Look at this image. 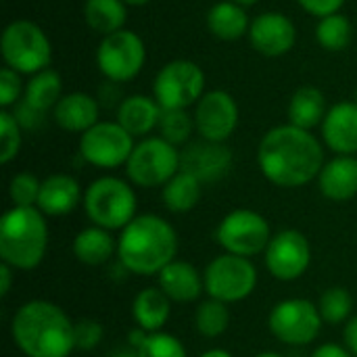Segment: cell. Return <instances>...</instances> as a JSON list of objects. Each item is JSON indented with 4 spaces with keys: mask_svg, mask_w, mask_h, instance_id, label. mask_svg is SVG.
<instances>
[{
    "mask_svg": "<svg viewBox=\"0 0 357 357\" xmlns=\"http://www.w3.org/2000/svg\"><path fill=\"white\" fill-rule=\"evenodd\" d=\"M157 130H159L157 136H161L163 140H167L169 144H174L178 149H184L190 142L192 134H197L195 117H192V113H188V109L163 111Z\"/></svg>",
    "mask_w": 357,
    "mask_h": 357,
    "instance_id": "33",
    "label": "cell"
},
{
    "mask_svg": "<svg viewBox=\"0 0 357 357\" xmlns=\"http://www.w3.org/2000/svg\"><path fill=\"white\" fill-rule=\"evenodd\" d=\"M255 357H282L280 354H274V351H264V354H257Z\"/></svg>",
    "mask_w": 357,
    "mask_h": 357,
    "instance_id": "50",
    "label": "cell"
},
{
    "mask_svg": "<svg viewBox=\"0 0 357 357\" xmlns=\"http://www.w3.org/2000/svg\"><path fill=\"white\" fill-rule=\"evenodd\" d=\"M172 314V301L159 287L142 289L132 301V318L149 335L161 333Z\"/></svg>",
    "mask_w": 357,
    "mask_h": 357,
    "instance_id": "25",
    "label": "cell"
},
{
    "mask_svg": "<svg viewBox=\"0 0 357 357\" xmlns=\"http://www.w3.org/2000/svg\"><path fill=\"white\" fill-rule=\"evenodd\" d=\"M128 6H144V4H149L151 0H123Z\"/></svg>",
    "mask_w": 357,
    "mask_h": 357,
    "instance_id": "49",
    "label": "cell"
},
{
    "mask_svg": "<svg viewBox=\"0 0 357 357\" xmlns=\"http://www.w3.org/2000/svg\"><path fill=\"white\" fill-rule=\"evenodd\" d=\"M163 109L149 94H128L115 109V121L134 138H146L157 130Z\"/></svg>",
    "mask_w": 357,
    "mask_h": 357,
    "instance_id": "21",
    "label": "cell"
},
{
    "mask_svg": "<svg viewBox=\"0 0 357 357\" xmlns=\"http://www.w3.org/2000/svg\"><path fill=\"white\" fill-rule=\"evenodd\" d=\"M354 100H356V102H357V88H356V94H354Z\"/></svg>",
    "mask_w": 357,
    "mask_h": 357,
    "instance_id": "51",
    "label": "cell"
},
{
    "mask_svg": "<svg viewBox=\"0 0 357 357\" xmlns=\"http://www.w3.org/2000/svg\"><path fill=\"white\" fill-rule=\"evenodd\" d=\"M100 102L88 92H67L52 109L54 123L69 134H84L100 121Z\"/></svg>",
    "mask_w": 357,
    "mask_h": 357,
    "instance_id": "19",
    "label": "cell"
},
{
    "mask_svg": "<svg viewBox=\"0 0 357 357\" xmlns=\"http://www.w3.org/2000/svg\"><path fill=\"white\" fill-rule=\"evenodd\" d=\"M84 211L92 226L105 230H123L138 211V197L130 180L100 176L84 190Z\"/></svg>",
    "mask_w": 357,
    "mask_h": 357,
    "instance_id": "5",
    "label": "cell"
},
{
    "mask_svg": "<svg viewBox=\"0 0 357 357\" xmlns=\"http://www.w3.org/2000/svg\"><path fill=\"white\" fill-rule=\"evenodd\" d=\"M205 71L190 59L165 63L153 79V96L163 111L195 107L205 90Z\"/></svg>",
    "mask_w": 357,
    "mask_h": 357,
    "instance_id": "8",
    "label": "cell"
},
{
    "mask_svg": "<svg viewBox=\"0 0 357 357\" xmlns=\"http://www.w3.org/2000/svg\"><path fill=\"white\" fill-rule=\"evenodd\" d=\"M13 268L6 264H0V297H6L10 293V284H13Z\"/></svg>",
    "mask_w": 357,
    "mask_h": 357,
    "instance_id": "45",
    "label": "cell"
},
{
    "mask_svg": "<svg viewBox=\"0 0 357 357\" xmlns=\"http://www.w3.org/2000/svg\"><path fill=\"white\" fill-rule=\"evenodd\" d=\"M249 42L255 52L278 59L289 54L297 44V27L291 17L280 10H266L251 19Z\"/></svg>",
    "mask_w": 357,
    "mask_h": 357,
    "instance_id": "16",
    "label": "cell"
},
{
    "mask_svg": "<svg viewBox=\"0 0 357 357\" xmlns=\"http://www.w3.org/2000/svg\"><path fill=\"white\" fill-rule=\"evenodd\" d=\"M8 111H10V109H8ZM13 115H15V119L19 121V126H21L23 130H40V128L44 126V121H46V113L33 109V107L27 105L25 100L17 102V105L13 107Z\"/></svg>",
    "mask_w": 357,
    "mask_h": 357,
    "instance_id": "40",
    "label": "cell"
},
{
    "mask_svg": "<svg viewBox=\"0 0 357 357\" xmlns=\"http://www.w3.org/2000/svg\"><path fill=\"white\" fill-rule=\"evenodd\" d=\"M205 293L222 303H238L253 295L257 287V268L249 257L222 253L213 257L203 272Z\"/></svg>",
    "mask_w": 357,
    "mask_h": 357,
    "instance_id": "9",
    "label": "cell"
},
{
    "mask_svg": "<svg viewBox=\"0 0 357 357\" xmlns=\"http://www.w3.org/2000/svg\"><path fill=\"white\" fill-rule=\"evenodd\" d=\"M312 357H354V354L345 347V345H337V343H322L314 349Z\"/></svg>",
    "mask_w": 357,
    "mask_h": 357,
    "instance_id": "43",
    "label": "cell"
},
{
    "mask_svg": "<svg viewBox=\"0 0 357 357\" xmlns=\"http://www.w3.org/2000/svg\"><path fill=\"white\" fill-rule=\"evenodd\" d=\"M42 180L29 172H19L8 182V199L13 207H38Z\"/></svg>",
    "mask_w": 357,
    "mask_h": 357,
    "instance_id": "36",
    "label": "cell"
},
{
    "mask_svg": "<svg viewBox=\"0 0 357 357\" xmlns=\"http://www.w3.org/2000/svg\"><path fill=\"white\" fill-rule=\"evenodd\" d=\"M126 96L121 94V84L117 82H111V79H105V84L98 88L96 92V100L100 102V107L105 109H117L121 105Z\"/></svg>",
    "mask_w": 357,
    "mask_h": 357,
    "instance_id": "42",
    "label": "cell"
},
{
    "mask_svg": "<svg viewBox=\"0 0 357 357\" xmlns=\"http://www.w3.org/2000/svg\"><path fill=\"white\" fill-rule=\"evenodd\" d=\"M63 94V77L59 75V71L48 67L44 71L29 75V79L25 82L23 100L42 113H52Z\"/></svg>",
    "mask_w": 357,
    "mask_h": 357,
    "instance_id": "29",
    "label": "cell"
},
{
    "mask_svg": "<svg viewBox=\"0 0 357 357\" xmlns=\"http://www.w3.org/2000/svg\"><path fill=\"white\" fill-rule=\"evenodd\" d=\"M205 23L213 38L224 42H234L249 36L251 17L247 15L245 6L230 0H220L207 10Z\"/></svg>",
    "mask_w": 357,
    "mask_h": 357,
    "instance_id": "24",
    "label": "cell"
},
{
    "mask_svg": "<svg viewBox=\"0 0 357 357\" xmlns=\"http://www.w3.org/2000/svg\"><path fill=\"white\" fill-rule=\"evenodd\" d=\"M159 289L169 297L174 303H192L205 293L203 274L188 261L174 259L169 266H165L159 274Z\"/></svg>",
    "mask_w": 357,
    "mask_h": 357,
    "instance_id": "23",
    "label": "cell"
},
{
    "mask_svg": "<svg viewBox=\"0 0 357 357\" xmlns=\"http://www.w3.org/2000/svg\"><path fill=\"white\" fill-rule=\"evenodd\" d=\"M199 138L211 142H228L238 128V102L228 90H207L192 111Z\"/></svg>",
    "mask_w": 357,
    "mask_h": 357,
    "instance_id": "14",
    "label": "cell"
},
{
    "mask_svg": "<svg viewBox=\"0 0 357 357\" xmlns=\"http://www.w3.org/2000/svg\"><path fill=\"white\" fill-rule=\"evenodd\" d=\"M73 320L52 301H25L10 320V337L25 357H69L75 351Z\"/></svg>",
    "mask_w": 357,
    "mask_h": 357,
    "instance_id": "2",
    "label": "cell"
},
{
    "mask_svg": "<svg viewBox=\"0 0 357 357\" xmlns=\"http://www.w3.org/2000/svg\"><path fill=\"white\" fill-rule=\"evenodd\" d=\"M0 54L4 67H10L21 75H33L50 67L52 42L38 23L15 19L2 29Z\"/></svg>",
    "mask_w": 357,
    "mask_h": 357,
    "instance_id": "6",
    "label": "cell"
},
{
    "mask_svg": "<svg viewBox=\"0 0 357 357\" xmlns=\"http://www.w3.org/2000/svg\"><path fill=\"white\" fill-rule=\"evenodd\" d=\"M328 113L326 96L316 86H301L293 92L289 100V123L314 132L322 126Z\"/></svg>",
    "mask_w": 357,
    "mask_h": 357,
    "instance_id": "26",
    "label": "cell"
},
{
    "mask_svg": "<svg viewBox=\"0 0 357 357\" xmlns=\"http://www.w3.org/2000/svg\"><path fill=\"white\" fill-rule=\"evenodd\" d=\"M23 144V128L15 119L13 111H0V163L8 165L21 151Z\"/></svg>",
    "mask_w": 357,
    "mask_h": 357,
    "instance_id": "35",
    "label": "cell"
},
{
    "mask_svg": "<svg viewBox=\"0 0 357 357\" xmlns=\"http://www.w3.org/2000/svg\"><path fill=\"white\" fill-rule=\"evenodd\" d=\"M322 316L314 301L310 299H282L278 301L270 316H268V328L270 333L284 345L301 347L310 345L318 339L322 331Z\"/></svg>",
    "mask_w": 357,
    "mask_h": 357,
    "instance_id": "12",
    "label": "cell"
},
{
    "mask_svg": "<svg viewBox=\"0 0 357 357\" xmlns=\"http://www.w3.org/2000/svg\"><path fill=\"white\" fill-rule=\"evenodd\" d=\"M307 15L316 17V19H322V17H328V15H335V13H341L345 0H295Z\"/></svg>",
    "mask_w": 357,
    "mask_h": 357,
    "instance_id": "41",
    "label": "cell"
},
{
    "mask_svg": "<svg viewBox=\"0 0 357 357\" xmlns=\"http://www.w3.org/2000/svg\"><path fill=\"white\" fill-rule=\"evenodd\" d=\"M84 201V192L79 182L69 174H50L42 180L38 209L44 215L61 218L71 211Z\"/></svg>",
    "mask_w": 357,
    "mask_h": 357,
    "instance_id": "22",
    "label": "cell"
},
{
    "mask_svg": "<svg viewBox=\"0 0 357 357\" xmlns=\"http://www.w3.org/2000/svg\"><path fill=\"white\" fill-rule=\"evenodd\" d=\"M322 142L335 155H357V102L341 100L328 107L320 126Z\"/></svg>",
    "mask_w": 357,
    "mask_h": 357,
    "instance_id": "18",
    "label": "cell"
},
{
    "mask_svg": "<svg viewBox=\"0 0 357 357\" xmlns=\"http://www.w3.org/2000/svg\"><path fill=\"white\" fill-rule=\"evenodd\" d=\"M201 357H232V354L226 349H209V351L201 354Z\"/></svg>",
    "mask_w": 357,
    "mask_h": 357,
    "instance_id": "46",
    "label": "cell"
},
{
    "mask_svg": "<svg viewBox=\"0 0 357 357\" xmlns=\"http://www.w3.org/2000/svg\"><path fill=\"white\" fill-rule=\"evenodd\" d=\"M203 195V184L188 172L180 169L163 188L161 201L172 213H188L192 211Z\"/></svg>",
    "mask_w": 357,
    "mask_h": 357,
    "instance_id": "30",
    "label": "cell"
},
{
    "mask_svg": "<svg viewBox=\"0 0 357 357\" xmlns=\"http://www.w3.org/2000/svg\"><path fill=\"white\" fill-rule=\"evenodd\" d=\"M316 40H318V44L324 50L341 52L354 40V23L343 13H335V15L322 17L316 23Z\"/></svg>",
    "mask_w": 357,
    "mask_h": 357,
    "instance_id": "31",
    "label": "cell"
},
{
    "mask_svg": "<svg viewBox=\"0 0 357 357\" xmlns=\"http://www.w3.org/2000/svg\"><path fill=\"white\" fill-rule=\"evenodd\" d=\"M320 192L335 203H345L357 197V157L335 155L328 159L318 176Z\"/></svg>",
    "mask_w": 357,
    "mask_h": 357,
    "instance_id": "20",
    "label": "cell"
},
{
    "mask_svg": "<svg viewBox=\"0 0 357 357\" xmlns=\"http://www.w3.org/2000/svg\"><path fill=\"white\" fill-rule=\"evenodd\" d=\"M324 146L310 130L280 123L268 130L257 146L261 176L280 188H301L318 180L324 167Z\"/></svg>",
    "mask_w": 357,
    "mask_h": 357,
    "instance_id": "1",
    "label": "cell"
},
{
    "mask_svg": "<svg viewBox=\"0 0 357 357\" xmlns=\"http://www.w3.org/2000/svg\"><path fill=\"white\" fill-rule=\"evenodd\" d=\"M178 255V234L174 226L157 215H136L117 238L119 266L136 276H157Z\"/></svg>",
    "mask_w": 357,
    "mask_h": 357,
    "instance_id": "3",
    "label": "cell"
},
{
    "mask_svg": "<svg viewBox=\"0 0 357 357\" xmlns=\"http://www.w3.org/2000/svg\"><path fill=\"white\" fill-rule=\"evenodd\" d=\"M84 21L100 38L126 27L128 4L123 0H84Z\"/></svg>",
    "mask_w": 357,
    "mask_h": 357,
    "instance_id": "28",
    "label": "cell"
},
{
    "mask_svg": "<svg viewBox=\"0 0 357 357\" xmlns=\"http://www.w3.org/2000/svg\"><path fill=\"white\" fill-rule=\"evenodd\" d=\"M318 310L320 316L324 320V324H345L351 318V310H354V299L349 295L347 289L343 287H331L322 293L320 301H318Z\"/></svg>",
    "mask_w": 357,
    "mask_h": 357,
    "instance_id": "34",
    "label": "cell"
},
{
    "mask_svg": "<svg viewBox=\"0 0 357 357\" xmlns=\"http://www.w3.org/2000/svg\"><path fill=\"white\" fill-rule=\"evenodd\" d=\"M230 310L228 303H222L218 299H207L199 303L195 310V328L205 339H218L222 337L230 326Z\"/></svg>",
    "mask_w": 357,
    "mask_h": 357,
    "instance_id": "32",
    "label": "cell"
},
{
    "mask_svg": "<svg viewBox=\"0 0 357 357\" xmlns=\"http://www.w3.org/2000/svg\"><path fill=\"white\" fill-rule=\"evenodd\" d=\"M264 264L272 278L280 282L301 278L312 264V247L307 236L293 228L276 232L264 253Z\"/></svg>",
    "mask_w": 357,
    "mask_h": 357,
    "instance_id": "15",
    "label": "cell"
},
{
    "mask_svg": "<svg viewBox=\"0 0 357 357\" xmlns=\"http://www.w3.org/2000/svg\"><path fill=\"white\" fill-rule=\"evenodd\" d=\"M138 357H188L182 341L169 333H153L146 337Z\"/></svg>",
    "mask_w": 357,
    "mask_h": 357,
    "instance_id": "37",
    "label": "cell"
},
{
    "mask_svg": "<svg viewBox=\"0 0 357 357\" xmlns=\"http://www.w3.org/2000/svg\"><path fill=\"white\" fill-rule=\"evenodd\" d=\"M109 357H138V351H136V349H132V347H128V349H119V351L111 354Z\"/></svg>",
    "mask_w": 357,
    "mask_h": 357,
    "instance_id": "47",
    "label": "cell"
},
{
    "mask_svg": "<svg viewBox=\"0 0 357 357\" xmlns=\"http://www.w3.org/2000/svg\"><path fill=\"white\" fill-rule=\"evenodd\" d=\"M272 236L274 234L268 220L247 207L226 213L215 228V241L224 249V253L249 259L255 255H264Z\"/></svg>",
    "mask_w": 357,
    "mask_h": 357,
    "instance_id": "11",
    "label": "cell"
},
{
    "mask_svg": "<svg viewBox=\"0 0 357 357\" xmlns=\"http://www.w3.org/2000/svg\"><path fill=\"white\" fill-rule=\"evenodd\" d=\"M48 251V224L38 207H10L0 220V259L15 272L36 270Z\"/></svg>",
    "mask_w": 357,
    "mask_h": 357,
    "instance_id": "4",
    "label": "cell"
},
{
    "mask_svg": "<svg viewBox=\"0 0 357 357\" xmlns=\"http://www.w3.org/2000/svg\"><path fill=\"white\" fill-rule=\"evenodd\" d=\"M180 169V149L161 136H146L136 142L126 163V178L138 188H163Z\"/></svg>",
    "mask_w": 357,
    "mask_h": 357,
    "instance_id": "7",
    "label": "cell"
},
{
    "mask_svg": "<svg viewBox=\"0 0 357 357\" xmlns=\"http://www.w3.org/2000/svg\"><path fill=\"white\" fill-rule=\"evenodd\" d=\"M102 335H105L102 324L92 318H84L73 324L75 349L79 351H92L94 347H98V343L102 341Z\"/></svg>",
    "mask_w": 357,
    "mask_h": 357,
    "instance_id": "39",
    "label": "cell"
},
{
    "mask_svg": "<svg viewBox=\"0 0 357 357\" xmlns=\"http://www.w3.org/2000/svg\"><path fill=\"white\" fill-rule=\"evenodd\" d=\"M25 82L21 79V73H17L10 67L0 69V107L13 109L17 102L23 100Z\"/></svg>",
    "mask_w": 357,
    "mask_h": 357,
    "instance_id": "38",
    "label": "cell"
},
{
    "mask_svg": "<svg viewBox=\"0 0 357 357\" xmlns=\"http://www.w3.org/2000/svg\"><path fill=\"white\" fill-rule=\"evenodd\" d=\"M96 67L105 79L126 84L140 75L146 63V44L132 29H119L100 38L94 54Z\"/></svg>",
    "mask_w": 357,
    "mask_h": 357,
    "instance_id": "10",
    "label": "cell"
},
{
    "mask_svg": "<svg viewBox=\"0 0 357 357\" xmlns=\"http://www.w3.org/2000/svg\"><path fill=\"white\" fill-rule=\"evenodd\" d=\"M117 121H98L79 136V157L98 169L126 167L136 142Z\"/></svg>",
    "mask_w": 357,
    "mask_h": 357,
    "instance_id": "13",
    "label": "cell"
},
{
    "mask_svg": "<svg viewBox=\"0 0 357 357\" xmlns=\"http://www.w3.org/2000/svg\"><path fill=\"white\" fill-rule=\"evenodd\" d=\"M343 341H345V347L357 357V316L349 318L345 322V328H343Z\"/></svg>",
    "mask_w": 357,
    "mask_h": 357,
    "instance_id": "44",
    "label": "cell"
},
{
    "mask_svg": "<svg viewBox=\"0 0 357 357\" xmlns=\"http://www.w3.org/2000/svg\"><path fill=\"white\" fill-rule=\"evenodd\" d=\"M71 249L79 264L96 268L117 255V241L113 238L111 230H105L100 226H88L75 234Z\"/></svg>",
    "mask_w": 357,
    "mask_h": 357,
    "instance_id": "27",
    "label": "cell"
},
{
    "mask_svg": "<svg viewBox=\"0 0 357 357\" xmlns=\"http://www.w3.org/2000/svg\"><path fill=\"white\" fill-rule=\"evenodd\" d=\"M230 2H236V4H241V6H245V8H249V6H255L259 0H230Z\"/></svg>",
    "mask_w": 357,
    "mask_h": 357,
    "instance_id": "48",
    "label": "cell"
},
{
    "mask_svg": "<svg viewBox=\"0 0 357 357\" xmlns=\"http://www.w3.org/2000/svg\"><path fill=\"white\" fill-rule=\"evenodd\" d=\"M182 169L192 174L201 184H213L228 176L234 163V155L226 142L190 140L182 151Z\"/></svg>",
    "mask_w": 357,
    "mask_h": 357,
    "instance_id": "17",
    "label": "cell"
}]
</instances>
